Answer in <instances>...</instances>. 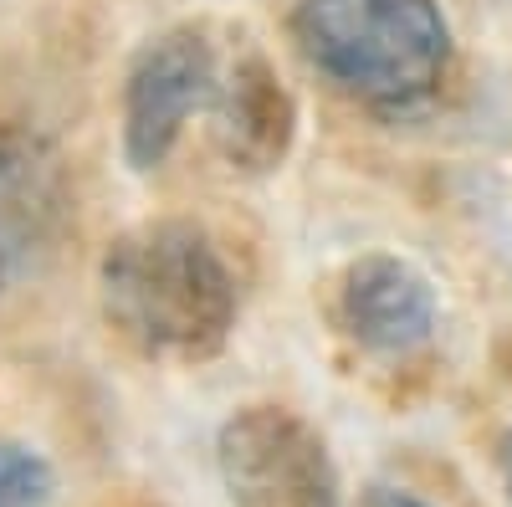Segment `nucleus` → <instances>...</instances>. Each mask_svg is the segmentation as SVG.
<instances>
[{
  "label": "nucleus",
  "mask_w": 512,
  "mask_h": 507,
  "mask_svg": "<svg viewBox=\"0 0 512 507\" xmlns=\"http://www.w3.org/2000/svg\"><path fill=\"white\" fill-rule=\"evenodd\" d=\"M108 323L149 359H210L236 323V282L200 226L154 221L108 246L103 272Z\"/></svg>",
  "instance_id": "f257e3e1"
},
{
  "label": "nucleus",
  "mask_w": 512,
  "mask_h": 507,
  "mask_svg": "<svg viewBox=\"0 0 512 507\" xmlns=\"http://www.w3.org/2000/svg\"><path fill=\"white\" fill-rule=\"evenodd\" d=\"M292 36L333 88L374 108L431 98L451 57L436 0H303Z\"/></svg>",
  "instance_id": "f03ea898"
},
{
  "label": "nucleus",
  "mask_w": 512,
  "mask_h": 507,
  "mask_svg": "<svg viewBox=\"0 0 512 507\" xmlns=\"http://www.w3.org/2000/svg\"><path fill=\"white\" fill-rule=\"evenodd\" d=\"M221 477L236 507H338L323 441L277 405L241 410L221 431Z\"/></svg>",
  "instance_id": "7ed1b4c3"
},
{
  "label": "nucleus",
  "mask_w": 512,
  "mask_h": 507,
  "mask_svg": "<svg viewBox=\"0 0 512 507\" xmlns=\"http://www.w3.org/2000/svg\"><path fill=\"white\" fill-rule=\"evenodd\" d=\"M221 57L210 47V36L195 26H180L139 52L134 72H128L123 93V144L128 159L139 169H154L175 139L185 134V123L200 108H216L221 93Z\"/></svg>",
  "instance_id": "20e7f679"
},
{
  "label": "nucleus",
  "mask_w": 512,
  "mask_h": 507,
  "mask_svg": "<svg viewBox=\"0 0 512 507\" xmlns=\"http://www.w3.org/2000/svg\"><path fill=\"white\" fill-rule=\"evenodd\" d=\"M338 323L379 359L415 354L436 333V287L405 257H359L338 282Z\"/></svg>",
  "instance_id": "39448f33"
},
{
  "label": "nucleus",
  "mask_w": 512,
  "mask_h": 507,
  "mask_svg": "<svg viewBox=\"0 0 512 507\" xmlns=\"http://www.w3.org/2000/svg\"><path fill=\"white\" fill-rule=\"evenodd\" d=\"M62 221V169L31 134H0V298L52 251Z\"/></svg>",
  "instance_id": "423d86ee"
},
{
  "label": "nucleus",
  "mask_w": 512,
  "mask_h": 507,
  "mask_svg": "<svg viewBox=\"0 0 512 507\" xmlns=\"http://www.w3.org/2000/svg\"><path fill=\"white\" fill-rule=\"evenodd\" d=\"M216 118H221L226 154L236 164H251V169L277 164L287 139H292V103L277 88V77L262 57H241L221 72Z\"/></svg>",
  "instance_id": "0eeeda50"
},
{
  "label": "nucleus",
  "mask_w": 512,
  "mask_h": 507,
  "mask_svg": "<svg viewBox=\"0 0 512 507\" xmlns=\"http://www.w3.org/2000/svg\"><path fill=\"white\" fill-rule=\"evenodd\" d=\"M52 472L31 446L0 441V507H47Z\"/></svg>",
  "instance_id": "6e6552de"
},
{
  "label": "nucleus",
  "mask_w": 512,
  "mask_h": 507,
  "mask_svg": "<svg viewBox=\"0 0 512 507\" xmlns=\"http://www.w3.org/2000/svg\"><path fill=\"white\" fill-rule=\"evenodd\" d=\"M364 507H431L425 497H415V492H395V487H374L369 497H364Z\"/></svg>",
  "instance_id": "1a4fd4ad"
},
{
  "label": "nucleus",
  "mask_w": 512,
  "mask_h": 507,
  "mask_svg": "<svg viewBox=\"0 0 512 507\" xmlns=\"http://www.w3.org/2000/svg\"><path fill=\"white\" fill-rule=\"evenodd\" d=\"M497 461H502V487H507V502H512V426H507V436H502Z\"/></svg>",
  "instance_id": "9d476101"
}]
</instances>
